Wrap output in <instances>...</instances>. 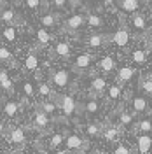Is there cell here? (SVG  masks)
<instances>
[{"mask_svg":"<svg viewBox=\"0 0 152 154\" xmlns=\"http://www.w3.org/2000/svg\"><path fill=\"white\" fill-rule=\"evenodd\" d=\"M54 103L61 109V112L67 116V117L74 116L75 114V110H77V102L74 100V96L72 95H59V96H56Z\"/></svg>","mask_w":152,"mask_h":154,"instance_id":"1","label":"cell"},{"mask_svg":"<svg viewBox=\"0 0 152 154\" xmlns=\"http://www.w3.org/2000/svg\"><path fill=\"white\" fill-rule=\"evenodd\" d=\"M49 79H51V84L58 89H65L68 88L70 84V72L68 70H54V72H51L49 74Z\"/></svg>","mask_w":152,"mask_h":154,"instance_id":"2","label":"cell"},{"mask_svg":"<svg viewBox=\"0 0 152 154\" xmlns=\"http://www.w3.org/2000/svg\"><path fill=\"white\" fill-rule=\"evenodd\" d=\"M129 38H131V33H129L128 26H126V25H121V26L114 32V35L110 37V40L114 42L117 48H126V46L129 44Z\"/></svg>","mask_w":152,"mask_h":154,"instance_id":"3","label":"cell"},{"mask_svg":"<svg viewBox=\"0 0 152 154\" xmlns=\"http://www.w3.org/2000/svg\"><path fill=\"white\" fill-rule=\"evenodd\" d=\"M65 145H67V151H77V152H81V151H86L89 144L86 142L84 138H81L77 133H70L65 138Z\"/></svg>","mask_w":152,"mask_h":154,"instance_id":"4","label":"cell"},{"mask_svg":"<svg viewBox=\"0 0 152 154\" xmlns=\"http://www.w3.org/2000/svg\"><path fill=\"white\" fill-rule=\"evenodd\" d=\"M86 25V14H72L70 18L65 19L63 28L67 32H79Z\"/></svg>","mask_w":152,"mask_h":154,"instance_id":"5","label":"cell"},{"mask_svg":"<svg viewBox=\"0 0 152 154\" xmlns=\"http://www.w3.org/2000/svg\"><path fill=\"white\" fill-rule=\"evenodd\" d=\"M89 89H91V96L96 100L98 96H102L103 93H107V79H105V77H102V75L93 77Z\"/></svg>","mask_w":152,"mask_h":154,"instance_id":"6","label":"cell"},{"mask_svg":"<svg viewBox=\"0 0 152 154\" xmlns=\"http://www.w3.org/2000/svg\"><path fill=\"white\" fill-rule=\"evenodd\" d=\"M0 19H2L7 26H14V28H16V25H23L21 18L16 14L14 9H4L0 12Z\"/></svg>","mask_w":152,"mask_h":154,"instance_id":"7","label":"cell"},{"mask_svg":"<svg viewBox=\"0 0 152 154\" xmlns=\"http://www.w3.org/2000/svg\"><path fill=\"white\" fill-rule=\"evenodd\" d=\"M91 63H93L91 54L82 53V54L75 56V60H74V70H75V72H86L87 68L91 67Z\"/></svg>","mask_w":152,"mask_h":154,"instance_id":"8","label":"cell"},{"mask_svg":"<svg viewBox=\"0 0 152 154\" xmlns=\"http://www.w3.org/2000/svg\"><path fill=\"white\" fill-rule=\"evenodd\" d=\"M108 40H110V38H108L107 33H91V35L87 37L86 42H87V46H89V48L98 49V48H103Z\"/></svg>","mask_w":152,"mask_h":154,"instance_id":"9","label":"cell"},{"mask_svg":"<svg viewBox=\"0 0 152 154\" xmlns=\"http://www.w3.org/2000/svg\"><path fill=\"white\" fill-rule=\"evenodd\" d=\"M136 149L140 154H149L152 149V135H138L136 138Z\"/></svg>","mask_w":152,"mask_h":154,"instance_id":"10","label":"cell"},{"mask_svg":"<svg viewBox=\"0 0 152 154\" xmlns=\"http://www.w3.org/2000/svg\"><path fill=\"white\" fill-rule=\"evenodd\" d=\"M9 131H11V133H9L11 144H14V145H23L25 142H26V135H25V130H23V128L16 126V128H11Z\"/></svg>","mask_w":152,"mask_h":154,"instance_id":"11","label":"cell"},{"mask_svg":"<svg viewBox=\"0 0 152 154\" xmlns=\"http://www.w3.org/2000/svg\"><path fill=\"white\" fill-rule=\"evenodd\" d=\"M33 126L38 128V130H46L49 126V116L46 112H42L38 107H37V110H35V114H33Z\"/></svg>","mask_w":152,"mask_h":154,"instance_id":"12","label":"cell"},{"mask_svg":"<svg viewBox=\"0 0 152 154\" xmlns=\"http://www.w3.org/2000/svg\"><path fill=\"white\" fill-rule=\"evenodd\" d=\"M119 7H121V11L128 12V14H135L142 7V2L140 0H119Z\"/></svg>","mask_w":152,"mask_h":154,"instance_id":"13","label":"cell"},{"mask_svg":"<svg viewBox=\"0 0 152 154\" xmlns=\"http://www.w3.org/2000/svg\"><path fill=\"white\" fill-rule=\"evenodd\" d=\"M59 14L58 12H47V14H42L40 16V25L42 26H46V28H53V26H56L58 21H59Z\"/></svg>","mask_w":152,"mask_h":154,"instance_id":"14","label":"cell"},{"mask_svg":"<svg viewBox=\"0 0 152 154\" xmlns=\"http://www.w3.org/2000/svg\"><path fill=\"white\" fill-rule=\"evenodd\" d=\"M131 107H133L135 114H142V112H145L149 109V102L143 96H135L133 100H131Z\"/></svg>","mask_w":152,"mask_h":154,"instance_id":"15","label":"cell"},{"mask_svg":"<svg viewBox=\"0 0 152 154\" xmlns=\"http://www.w3.org/2000/svg\"><path fill=\"white\" fill-rule=\"evenodd\" d=\"M131 25L136 32H145L147 30V19L142 12H135L133 18H131Z\"/></svg>","mask_w":152,"mask_h":154,"instance_id":"16","label":"cell"},{"mask_svg":"<svg viewBox=\"0 0 152 154\" xmlns=\"http://www.w3.org/2000/svg\"><path fill=\"white\" fill-rule=\"evenodd\" d=\"M37 68H38V56L35 53H30L25 60V63H23V70L25 72H35Z\"/></svg>","mask_w":152,"mask_h":154,"instance_id":"17","label":"cell"},{"mask_svg":"<svg viewBox=\"0 0 152 154\" xmlns=\"http://www.w3.org/2000/svg\"><path fill=\"white\" fill-rule=\"evenodd\" d=\"M98 68L105 72V74H108V72H112L115 68V60L112 56H103L100 58V61H98Z\"/></svg>","mask_w":152,"mask_h":154,"instance_id":"18","label":"cell"},{"mask_svg":"<svg viewBox=\"0 0 152 154\" xmlns=\"http://www.w3.org/2000/svg\"><path fill=\"white\" fill-rule=\"evenodd\" d=\"M136 131H140V135H150L152 133V119L150 117H143L136 123Z\"/></svg>","mask_w":152,"mask_h":154,"instance_id":"19","label":"cell"},{"mask_svg":"<svg viewBox=\"0 0 152 154\" xmlns=\"http://www.w3.org/2000/svg\"><path fill=\"white\" fill-rule=\"evenodd\" d=\"M135 74H136V70L133 67H123L117 72V79H119V82H128V81L133 79Z\"/></svg>","mask_w":152,"mask_h":154,"instance_id":"20","label":"cell"},{"mask_svg":"<svg viewBox=\"0 0 152 154\" xmlns=\"http://www.w3.org/2000/svg\"><path fill=\"white\" fill-rule=\"evenodd\" d=\"M123 95V88L119 84H112L110 88H107V100L108 102H117Z\"/></svg>","mask_w":152,"mask_h":154,"instance_id":"21","label":"cell"},{"mask_svg":"<svg viewBox=\"0 0 152 154\" xmlns=\"http://www.w3.org/2000/svg\"><path fill=\"white\" fill-rule=\"evenodd\" d=\"M18 112H19V103H18V102L9 100V102H5V103H4V114L7 116V117H16Z\"/></svg>","mask_w":152,"mask_h":154,"instance_id":"22","label":"cell"},{"mask_svg":"<svg viewBox=\"0 0 152 154\" xmlns=\"http://www.w3.org/2000/svg\"><path fill=\"white\" fill-rule=\"evenodd\" d=\"M86 25H89L91 28H100V26H103V19L95 12H87L86 14Z\"/></svg>","mask_w":152,"mask_h":154,"instance_id":"23","label":"cell"},{"mask_svg":"<svg viewBox=\"0 0 152 154\" xmlns=\"http://www.w3.org/2000/svg\"><path fill=\"white\" fill-rule=\"evenodd\" d=\"M70 44H67V42H58L56 46H54V54H56L58 58H65L67 60L68 56H70Z\"/></svg>","mask_w":152,"mask_h":154,"instance_id":"24","label":"cell"},{"mask_svg":"<svg viewBox=\"0 0 152 154\" xmlns=\"http://www.w3.org/2000/svg\"><path fill=\"white\" fill-rule=\"evenodd\" d=\"M138 86H140V89H142L143 93H147V95L152 96V74H147V75L140 77Z\"/></svg>","mask_w":152,"mask_h":154,"instance_id":"25","label":"cell"},{"mask_svg":"<svg viewBox=\"0 0 152 154\" xmlns=\"http://www.w3.org/2000/svg\"><path fill=\"white\" fill-rule=\"evenodd\" d=\"M63 142H65V135L61 133V131H58V133L51 135V138H49V142H47V147L49 149H56L58 151V147L63 145Z\"/></svg>","mask_w":152,"mask_h":154,"instance_id":"26","label":"cell"},{"mask_svg":"<svg viewBox=\"0 0 152 154\" xmlns=\"http://www.w3.org/2000/svg\"><path fill=\"white\" fill-rule=\"evenodd\" d=\"M25 5L32 11L38 9H47L49 7V0H25Z\"/></svg>","mask_w":152,"mask_h":154,"instance_id":"27","label":"cell"},{"mask_svg":"<svg viewBox=\"0 0 152 154\" xmlns=\"http://www.w3.org/2000/svg\"><path fill=\"white\" fill-rule=\"evenodd\" d=\"M98 110H100V102L95 100V98H91V100H87L84 103V112L89 116H95L98 114Z\"/></svg>","mask_w":152,"mask_h":154,"instance_id":"28","label":"cell"},{"mask_svg":"<svg viewBox=\"0 0 152 154\" xmlns=\"http://www.w3.org/2000/svg\"><path fill=\"white\" fill-rule=\"evenodd\" d=\"M35 33H37V42L40 44V46H47L49 42L53 40V35L49 33L47 30H44V28H38Z\"/></svg>","mask_w":152,"mask_h":154,"instance_id":"29","label":"cell"},{"mask_svg":"<svg viewBox=\"0 0 152 154\" xmlns=\"http://www.w3.org/2000/svg\"><path fill=\"white\" fill-rule=\"evenodd\" d=\"M79 0H49V5L54 7V9H59V11H65L68 9L72 4H77Z\"/></svg>","mask_w":152,"mask_h":154,"instance_id":"30","label":"cell"},{"mask_svg":"<svg viewBox=\"0 0 152 154\" xmlns=\"http://www.w3.org/2000/svg\"><path fill=\"white\" fill-rule=\"evenodd\" d=\"M38 109H40L42 112H46L47 116H51V114H54V112H56L58 105L54 103V102H49V100H46V102H40V103H38Z\"/></svg>","mask_w":152,"mask_h":154,"instance_id":"31","label":"cell"},{"mask_svg":"<svg viewBox=\"0 0 152 154\" xmlns=\"http://www.w3.org/2000/svg\"><path fill=\"white\" fill-rule=\"evenodd\" d=\"M103 138L107 142H114L115 138H117V135H119V130L115 128V126H108V128H105L103 130Z\"/></svg>","mask_w":152,"mask_h":154,"instance_id":"32","label":"cell"},{"mask_svg":"<svg viewBox=\"0 0 152 154\" xmlns=\"http://www.w3.org/2000/svg\"><path fill=\"white\" fill-rule=\"evenodd\" d=\"M131 58H133V61L136 65H143V63L147 61V53H145L143 49H135Z\"/></svg>","mask_w":152,"mask_h":154,"instance_id":"33","label":"cell"},{"mask_svg":"<svg viewBox=\"0 0 152 154\" xmlns=\"http://www.w3.org/2000/svg\"><path fill=\"white\" fill-rule=\"evenodd\" d=\"M86 133L89 135V137H98V135L103 133V128L100 125H96V123H91V125L86 126Z\"/></svg>","mask_w":152,"mask_h":154,"instance_id":"34","label":"cell"},{"mask_svg":"<svg viewBox=\"0 0 152 154\" xmlns=\"http://www.w3.org/2000/svg\"><path fill=\"white\" fill-rule=\"evenodd\" d=\"M12 63L14 61V56H12V53H11L7 48H4V46H0V63Z\"/></svg>","mask_w":152,"mask_h":154,"instance_id":"35","label":"cell"},{"mask_svg":"<svg viewBox=\"0 0 152 154\" xmlns=\"http://www.w3.org/2000/svg\"><path fill=\"white\" fill-rule=\"evenodd\" d=\"M2 37L5 38L7 42H14L16 40V28L14 26H5L2 30Z\"/></svg>","mask_w":152,"mask_h":154,"instance_id":"36","label":"cell"},{"mask_svg":"<svg viewBox=\"0 0 152 154\" xmlns=\"http://www.w3.org/2000/svg\"><path fill=\"white\" fill-rule=\"evenodd\" d=\"M119 123L121 125H131L133 123V114L131 112H128V110H121V114H119Z\"/></svg>","mask_w":152,"mask_h":154,"instance_id":"37","label":"cell"},{"mask_svg":"<svg viewBox=\"0 0 152 154\" xmlns=\"http://www.w3.org/2000/svg\"><path fill=\"white\" fill-rule=\"evenodd\" d=\"M37 91H38V95H42V96H53V89L46 82H38Z\"/></svg>","mask_w":152,"mask_h":154,"instance_id":"38","label":"cell"},{"mask_svg":"<svg viewBox=\"0 0 152 154\" xmlns=\"http://www.w3.org/2000/svg\"><path fill=\"white\" fill-rule=\"evenodd\" d=\"M114 154H131V149H129L128 145H124V144H119L114 149Z\"/></svg>","mask_w":152,"mask_h":154,"instance_id":"39","label":"cell"},{"mask_svg":"<svg viewBox=\"0 0 152 154\" xmlns=\"http://www.w3.org/2000/svg\"><path fill=\"white\" fill-rule=\"evenodd\" d=\"M23 91H25V95H26V96H33V95H35L33 86H32V82H28V81H25V82H23Z\"/></svg>","mask_w":152,"mask_h":154,"instance_id":"40","label":"cell"},{"mask_svg":"<svg viewBox=\"0 0 152 154\" xmlns=\"http://www.w3.org/2000/svg\"><path fill=\"white\" fill-rule=\"evenodd\" d=\"M0 89H4V91H7V93H12V89H14L12 81H11V79H7L5 82H2V84H0Z\"/></svg>","mask_w":152,"mask_h":154,"instance_id":"41","label":"cell"},{"mask_svg":"<svg viewBox=\"0 0 152 154\" xmlns=\"http://www.w3.org/2000/svg\"><path fill=\"white\" fill-rule=\"evenodd\" d=\"M7 79H9V74H7L5 70H0V84H2V82H5Z\"/></svg>","mask_w":152,"mask_h":154,"instance_id":"42","label":"cell"},{"mask_svg":"<svg viewBox=\"0 0 152 154\" xmlns=\"http://www.w3.org/2000/svg\"><path fill=\"white\" fill-rule=\"evenodd\" d=\"M54 154H70V151H67V149H58Z\"/></svg>","mask_w":152,"mask_h":154,"instance_id":"43","label":"cell"},{"mask_svg":"<svg viewBox=\"0 0 152 154\" xmlns=\"http://www.w3.org/2000/svg\"><path fill=\"white\" fill-rule=\"evenodd\" d=\"M115 2H119V0H103L105 5H112V4H115Z\"/></svg>","mask_w":152,"mask_h":154,"instance_id":"44","label":"cell"},{"mask_svg":"<svg viewBox=\"0 0 152 154\" xmlns=\"http://www.w3.org/2000/svg\"><path fill=\"white\" fill-rule=\"evenodd\" d=\"M5 131V125H4V121H0V135Z\"/></svg>","mask_w":152,"mask_h":154,"instance_id":"45","label":"cell"},{"mask_svg":"<svg viewBox=\"0 0 152 154\" xmlns=\"http://www.w3.org/2000/svg\"><path fill=\"white\" fill-rule=\"evenodd\" d=\"M9 154H14V152H9Z\"/></svg>","mask_w":152,"mask_h":154,"instance_id":"46","label":"cell"},{"mask_svg":"<svg viewBox=\"0 0 152 154\" xmlns=\"http://www.w3.org/2000/svg\"><path fill=\"white\" fill-rule=\"evenodd\" d=\"M143 2H147V0H143Z\"/></svg>","mask_w":152,"mask_h":154,"instance_id":"47","label":"cell"}]
</instances>
